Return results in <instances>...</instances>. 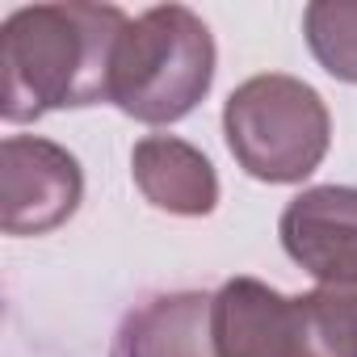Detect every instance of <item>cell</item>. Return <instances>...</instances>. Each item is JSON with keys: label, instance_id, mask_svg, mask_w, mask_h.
Here are the masks:
<instances>
[{"label": "cell", "instance_id": "4", "mask_svg": "<svg viewBox=\"0 0 357 357\" xmlns=\"http://www.w3.org/2000/svg\"><path fill=\"white\" fill-rule=\"evenodd\" d=\"M223 130L240 168L269 185L311 176L332 139L324 97L298 76L282 72L244 80L223 105Z\"/></svg>", "mask_w": 357, "mask_h": 357}, {"label": "cell", "instance_id": "1", "mask_svg": "<svg viewBox=\"0 0 357 357\" xmlns=\"http://www.w3.org/2000/svg\"><path fill=\"white\" fill-rule=\"evenodd\" d=\"M114 5H34L0 26V109L34 122L51 109L109 101L114 47L126 30Z\"/></svg>", "mask_w": 357, "mask_h": 357}, {"label": "cell", "instance_id": "9", "mask_svg": "<svg viewBox=\"0 0 357 357\" xmlns=\"http://www.w3.org/2000/svg\"><path fill=\"white\" fill-rule=\"evenodd\" d=\"M307 47L319 59V68L336 80L357 84V5L344 0H315L303 13Z\"/></svg>", "mask_w": 357, "mask_h": 357}, {"label": "cell", "instance_id": "7", "mask_svg": "<svg viewBox=\"0 0 357 357\" xmlns=\"http://www.w3.org/2000/svg\"><path fill=\"white\" fill-rule=\"evenodd\" d=\"M130 172L143 198L168 215H211L219 202V176L211 160L172 135H147L130 151Z\"/></svg>", "mask_w": 357, "mask_h": 357}, {"label": "cell", "instance_id": "2", "mask_svg": "<svg viewBox=\"0 0 357 357\" xmlns=\"http://www.w3.org/2000/svg\"><path fill=\"white\" fill-rule=\"evenodd\" d=\"M211 336L219 357H357V290L286 298L257 278H231L211 298Z\"/></svg>", "mask_w": 357, "mask_h": 357}, {"label": "cell", "instance_id": "8", "mask_svg": "<svg viewBox=\"0 0 357 357\" xmlns=\"http://www.w3.org/2000/svg\"><path fill=\"white\" fill-rule=\"evenodd\" d=\"M114 357H219L211 336V298L194 290L151 298L122 324Z\"/></svg>", "mask_w": 357, "mask_h": 357}, {"label": "cell", "instance_id": "3", "mask_svg": "<svg viewBox=\"0 0 357 357\" xmlns=\"http://www.w3.org/2000/svg\"><path fill=\"white\" fill-rule=\"evenodd\" d=\"M215 80V38L206 22L185 5H155L126 22L114 68L109 101L139 122L185 118Z\"/></svg>", "mask_w": 357, "mask_h": 357}, {"label": "cell", "instance_id": "5", "mask_svg": "<svg viewBox=\"0 0 357 357\" xmlns=\"http://www.w3.org/2000/svg\"><path fill=\"white\" fill-rule=\"evenodd\" d=\"M84 176L68 147L34 135H9L0 147V227L9 236H43L80 206Z\"/></svg>", "mask_w": 357, "mask_h": 357}, {"label": "cell", "instance_id": "6", "mask_svg": "<svg viewBox=\"0 0 357 357\" xmlns=\"http://www.w3.org/2000/svg\"><path fill=\"white\" fill-rule=\"evenodd\" d=\"M282 248L315 282L353 290L357 286V190L315 185L290 198L282 211Z\"/></svg>", "mask_w": 357, "mask_h": 357}]
</instances>
